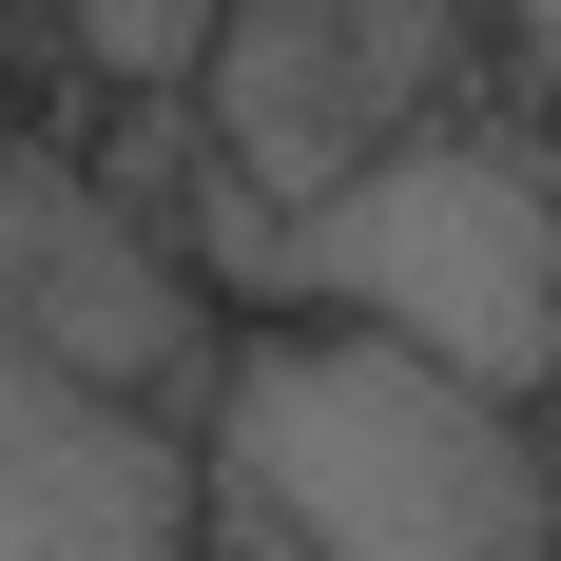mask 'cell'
Returning a JSON list of instances; mask_svg holds the SVG:
<instances>
[{
    "instance_id": "obj_1",
    "label": "cell",
    "mask_w": 561,
    "mask_h": 561,
    "mask_svg": "<svg viewBox=\"0 0 561 561\" xmlns=\"http://www.w3.org/2000/svg\"><path fill=\"white\" fill-rule=\"evenodd\" d=\"M194 465L252 561H561L542 407H484L330 310H232V348L194 368Z\"/></svg>"
},
{
    "instance_id": "obj_2",
    "label": "cell",
    "mask_w": 561,
    "mask_h": 561,
    "mask_svg": "<svg viewBox=\"0 0 561 561\" xmlns=\"http://www.w3.org/2000/svg\"><path fill=\"white\" fill-rule=\"evenodd\" d=\"M272 310L388 330L484 407H561V174L523 136L426 116L388 156H348L310 214H272Z\"/></svg>"
},
{
    "instance_id": "obj_3",
    "label": "cell",
    "mask_w": 561,
    "mask_h": 561,
    "mask_svg": "<svg viewBox=\"0 0 561 561\" xmlns=\"http://www.w3.org/2000/svg\"><path fill=\"white\" fill-rule=\"evenodd\" d=\"M465 39H484V0H232L194 58V136L252 214H310L348 156H388L465 98Z\"/></svg>"
},
{
    "instance_id": "obj_4",
    "label": "cell",
    "mask_w": 561,
    "mask_h": 561,
    "mask_svg": "<svg viewBox=\"0 0 561 561\" xmlns=\"http://www.w3.org/2000/svg\"><path fill=\"white\" fill-rule=\"evenodd\" d=\"M0 330L39 348V368H78V388H116V407H174V426H194V368H214L194 252L116 174L20 156V136H0Z\"/></svg>"
},
{
    "instance_id": "obj_5",
    "label": "cell",
    "mask_w": 561,
    "mask_h": 561,
    "mask_svg": "<svg viewBox=\"0 0 561 561\" xmlns=\"http://www.w3.org/2000/svg\"><path fill=\"white\" fill-rule=\"evenodd\" d=\"M0 561H214V465L174 407H116L0 330Z\"/></svg>"
},
{
    "instance_id": "obj_6",
    "label": "cell",
    "mask_w": 561,
    "mask_h": 561,
    "mask_svg": "<svg viewBox=\"0 0 561 561\" xmlns=\"http://www.w3.org/2000/svg\"><path fill=\"white\" fill-rule=\"evenodd\" d=\"M214 20H232V0H58V58H78L98 98L194 116V58H214Z\"/></svg>"
}]
</instances>
